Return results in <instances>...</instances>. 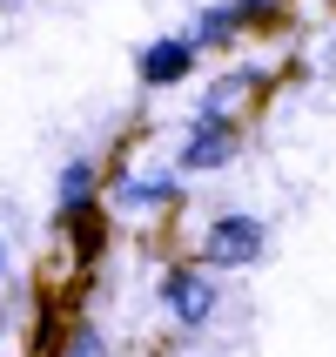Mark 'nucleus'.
<instances>
[{
    "label": "nucleus",
    "mask_w": 336,
    "mask_h": 357,
    "mask_svg": "<svg viewBox=\"0 0 336 357\" xmlns=\"http://www.w3.org/2000/svg\"><path fill=\"white\" fill-rule=\"evenodd\" d=\"M269 250V222L262 216H216L209 236H202V270H249V263Z\"/></svg>",
    "instance_id": "obj_1"
},
{
    "label": "nucleus",
    "mask_w": 336,
    "mask_h": 357,
    "mask_svg": "<svg viewBox=\"0 0 336 357\" xmlns=\"http://www.w3.org/2000/svg\"><path fill=\"white\" fill-rule=\"evenodd\" d=\"M236 149H242V128L229 115H195L189 128H182L175 169L182 176H209V169H222V162H236Z\"/></svg>",
    "instance_id": "obj_2"
},
{
    "label": "nucleus",
    "mask_w": 336,
    "mask_h": 357,
    "mask_svg": "<svg viewBox=\"0 0 336 357\" xmlns=\"http://www.w3.org/2000/svg\"><path fill=\"white\" fill-rule=\"evenodd\" d=\"M216 303H222V283L209 277V270H195V263L161 277V310H168L182 331H202V324L216 317Z\"/></svg>",
    "instance_id": "obj_3"
},
{
    "label": "nucleus",
    "mask_w": 336,
    "mask_h": 357,
    "mask_svg": "<svg viewBox=\"0 0 336 357\" xmlns=\"http://www.w3.org/2000/svg\"><path fill=\"white\" fill-rule=\"evenodd\" d=\"M195 40L189 34H161V40H148L135 54V75H141V88H182V81L195 75Z\"/></svg>",
    "instance_id": "obj_4"
},
{
    "label": "nucleus",
    "mask_w": 336,
    "mask_h": 357,
    "mask_svg": "<svg viewBox=\"0 0 336 357\" xmlns=\"http://www.w3.org/2000/svg\"><path fill=\"white\" fill-rule=\"evenodd\" d=\"M121 209H175L182 202V169H148V176H115Z\"/></svg>",
    "instance_id": "obj_5"
},
{
    "label": "nucleus",
    "mask_w": 336,
    "mask_h": 357,
    "mask_svg": "<svg viewBox=\"0 0 336 357\" xmlns=\"http://www.w3.org/2000/svg\"><path fill=\"white\" fill-rule=\"evenodd\" d=\"M95 189H101L95 155H67V162H61V182H54V216L61 222H81V209L95 202Z\"/></svg>",
    "instance_id": "obj_6"
},
{
    "label": "nucleus",
    "mask_w": 336,
    "mask_h": 357,
    "mask_svg": "<svg viewBox=\"0 0 336 357\" xmlns=\"http://www.w3.org/2000/svg\"><path fill=\"white\" fill-rule=\"evenodd\" d=\"M182 34L195 40V54H209V47H229V40L242 34V14H236V0H216V7H195V20H189Z\"/></svg>",
    "instance_id": "obj_7"
},
{
    "label": "nucleus",
    "mask_w": 336,
    "mask_h": 357,
    "mask_svg": "<svg viewBox=\"0 0 336 357\" xmlns=\"http://www.w3.org/2000/svg\"><path fill=\"white\" fill-rule=\"evenodd\" d=\"M242 95H256V68H236V75L209 81V88H202V108H195V115H229V101H242Z\"/></svg>",
    "instance_id": "obj_8"
},
{
    "label": "nucleus",
    "mask_w": 336,
    "mask_h": 357,
    "mask_svg": "<svg viewBox=\"0 0 336 357\" xmlns=\"http://www.w3.org/2000/svg\"><path fill=\"white\" fill-rule=\"evenodd\" d=\"M236 14H242V27H269V20L289 14V0H236Z\"/></svg>",
    "instance_id": "obj_9"
},
{
    "label": "nucleus",
    "mask_w": 336,
    "mask_h": 357,
    "mask_svg": "<svg viewBox=\"0 0 336 357\" xmlns=\"http://www.w3.org/2000/svg\"><path fill=\"white\" fill-rule=\"evenodd\" d=\"M61 357H108V344H101L95 331H74V344H67Z\"/></svg>",
    "instance_id": "obj_10"
},
{
    "label": "nucleus",
    "mask_w": 336,
    "mask_h": 357,
    "mask_svg": "<svg viewBox=\"0 0 336 357\" xmlns=\"http://www.w3.org/2000/svg\"><path fill=\"white\" fill-rule=\"evenodd\" d=\"M0 277H7V243H0Z\"/></svg>",
    "instance_id": "obj_11"
},
{
    "label": "nucleus",
    "mask_w": 336,
    "mask_h": 357,
    "mask_svg": "<svg viewBox=\"0 0 336 357\" xmlns=\"http://www.w3.org/2000/svg\"><path fill=\"white\" fill-rule=\"evenodd\" d=\"M0 337H7V303H0Z\"/></svg>",
    "instance_id": "obj_12"
}]
</instances>
